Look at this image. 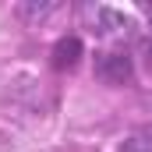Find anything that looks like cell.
<instances>
[{"label":"cell","mask_w":152,"mask_h":152,"mask_svg":"<svg viewBox=\"0 0 152 152\" xmlns=\"http://www.w3.org/2000/svg\"><path fill=\"white\" fill-rule=\"evenodd\" d=\"M78 57H81V39L78 36H67V39H60V42L53 46V67H57V71L75 67Z\"/></svg>","instance_id":"cell-1"},{"label":"cell","mask_w":152,"mask_h":152,"mask_svg":"<svg viewBox=\"0 0 152 152\" xmlns=\"http://www.w3.org/2000/svg\"><path fill=\"white\" fill-rule=\"evenodd\" d=\"M120 152H152V127H138V131L120 145Z\"/></svg>","instance_id":"cell-2"},{"label":"cell","mask_w":152,"mask_h":152,"mask_svg":"<svg viewBox=\"0 0 152 152\" xmlns=\"http://www.w3.org/2000/svg\"><path fill=\"white\" fill-rule=\"evenodd\" d=\"M103 75L110 78V81H124V78H131V64H127L124 57H110V60L103 64Z\"/></svg>","instance_id":"cell-3"}]
</instances>
